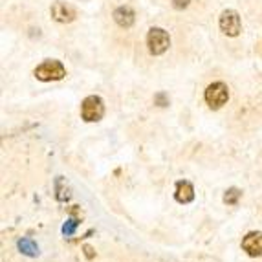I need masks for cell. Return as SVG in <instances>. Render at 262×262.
Wrapping results in <instances>:
<instances>
[{"label":"cell","instance_id":"6da1fadb","mask_svg":"<svg viewBox=\"0 0 262 262\" xmlns=\"http://www.w3.org/2000/svg\"><path fill=\"white\" fill-rule=\"evenodd\" d=\"M35 77L39 81H61L62 77L66 75V68L62 66L61 61H55V59H50V61H44L42 64H39L35 68Z\"/></svg>","mask_w":262,"mask_h":262},{"label":"cell","instance_id":"7a4b0ae2","mask_svg":"<svg viewBox=\"0 0 262 262\" xmlns=\"http://www.w3.org/2000/svg\"><path fill=\"white\" fill-rule=\"evenodd\" d=\"M105 116V103L99 96H88L81 103V118L88 123H96Z\"/></svg>","mask_w":262,"mask_h":262},{"label":"cell","instance_id":"3957f363","mask_svg":"<svg viewBox=\"0 0 262 262\" xmlns=\"http://www.w3.org/2000/svg\"><path fill=\"white\" fill-rule=\"evenodd\" d=\"M204 97H206V103L209 105V108L219 110V108H222L227 103V99H229V88H227V84L222 83V81H216V83H211L209 86H207Z\"/></svg>","mask_w":262,"mask_h":262},{"label":"cell","instance_id":"277c9868","mask_svg":"<svg viewBox=\"0 0 262 262\" xmlns=\"http://www.w3.org/2000/svg\"><path fill=\"white\" fill-rule=\"evenodd\" d=\"M147 46L152 55H162L169 50L170 37L163 28H150L149 35H147Z\"/></svg>","mask_w":262,"mask_h":262},{"label":"cell","instance_id":"5b68a950","mask_svg":"<svg viewBox=\"0 0 262 262\" xmlns=\"http://www.w3.org/2000/svg\"><path fill=\"white\" fill-rule=\"evenodd\" d=\"M219 24H220V30H222L227 37H236L242 30L241 15L236 13L235 9H226V11H222Z\"/></svg>","mask_w":262,"mask_h":262},{"label":"cell","instance_id":"8992f818","mask_svg":"<svg viewBox=\"0 0 262 262\" xmlns=\"http://www.w3.org/2000/svg\"><path fill=\"white\" fill-rule=\"evenodd\" d=\"M242 249L249 257H262V231H251L242 238Z\"/></svg>","mask_w":262,"mask_h":262},{"label":"cell","instance_id":"52a82bcc","mask_svg":"<svg viewBox=\"0 0 262 262\" xmlns=\"http://www.w3.org/2000/svg\"><path fill=\"white\" fill-rule=\"evenodd\" d=\"M52 18L57 22H61V24L72 22L75 18V9L66 4V2H55L52 6Z\"/></svg>","mask_w":262,"mask_h":262},{"label":"cell","instance_id":"ba28073f","mask_svg":"<svg viewBox=\"0 0 262 262\" xmlns=\"http://www.w3.org/2000/svg\"><path fill=\"white\" fill-rule=\"evenodd\" d=\"M174 198L180 204H191L194 200V187H192L191 182L187 180H180L176 182V191H174Z\"/></svg>","mask_w":262,"mask_h":262},{"label":"cell","instance_id":"9c48e42d","mask_svg":"<svg viewBox=\"0 0 262 262\" xmlns=\"http://www.w3.org/2000/svg\"><path fill=\"white\" fill-rule=\"evenodd\" d=\"M114 20H116V24L121 28H130L136 20L134 9L128 8V6H119V8L114 11Z\"/></svg>","mask_w":262,"mask_h":262},{"label":"cell","instance_id":"30bf717a","mask_svg":"<svg viewBox=\"0 0 262 262\" xmlns=\"http://www.w3.org/2000/svg\"><path fill=\"white\" fill-rule=\"evenodd\" d=\"M17 248L20 253L28 255V257H37L39 255V246L31 241V238H20L17 242Z\"/></svg>","mask_w":262,"mask_h":262},{"label":"cell","instance_id":"8fae6325","mask_svg":"<svg viewBox=\"0 0 262 262\" xmlns=\"http://www.w3.org/2000/svg\"><path fill=\"white\" fill-rule=\"evenodd\" d=\"M241 196H242V191L238 187L227 189L226 194H224V204H227V206H236L238 200H241Z\"/></svg>","mask_w":262,"mask_h":262},{"label":"cell","instance_id":"7c38bea8","mask_svg":"<svg viewBox=\"0 0 262 262\" xmlns=\"http://www.w3.org/2000/svg\"><path fill=\"white\" fill-rule=\"evenodd\" d=\"M77 224L79 222L75 219H68L64 226H62V233H64L66 236H72L75 233V227H77Z\"/></svg>","mask_w":262,"mask_h":262},{"label":"cell","instance_id":"4fadbf2b","mask_svg":"<svg viewBox=\"0 0 262 262\" xmlns=\"http://www.w3.org/2000/svg\"><path fill=\"white\" fill-rule=\"evenodd\" d=\"M154 103H156L158 106H169V97H167L165 92H158L156 96H154Z\"/></svg>","mask_w":262,"mask_h":262},{"label":"cell","instance_id":"5bb4252c","mask_svg":"<svg viewBox=\"0 0 262 262\" xmlns=\"http://www.w3.org/2000/svg\"><path fill=\"white\" fill-rule=\"evenodd\" d=\"M170 2H172V6H174L176 9H185L191 0H170Z\"/></svg>","mask_w":262,"mask_h":262},{"label":"cell","instance_id":"9a60e30c","mask_svg":"<svg viewBox=\"0 0 262 262\" xmlns=\"http://www.w3.org/2000/svg\"><path fill=\"white\" fill-rule=\"evenodd\" d=\"M83 249H84V253H86V257H88V258H92V257H94V253H92L94 249L90 248V246H84Z\"/></svg>","mask_w":262,"mask_h":262}]
</instances>
